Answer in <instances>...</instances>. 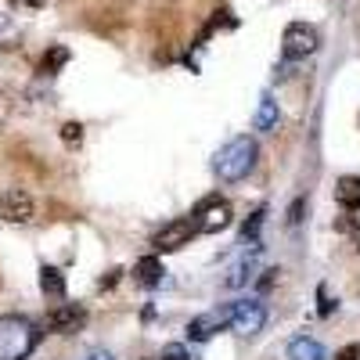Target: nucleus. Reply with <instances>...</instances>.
I'll return each mask as SVG.
<instances>
[{"label": "nucleus", "mask_w": 360, "mask_h": 360, "mask_svg": "<svg viewBox=\"0 0 360 360\" xmlns=\"http://www.w3.org/2000/svg\"><path fill=\"white\" fill-rule=\"evenodd\" d=\"M288 360H328V353H324V346L317 342V339H295L292 346H288Z\"/></svg>", "instance_id": "13"}, {"label": "nucleus", "mask_w": 360, "mask_h": 360, "mask_svg": "<svg viewBox=\"0 0 360 360\" xmlns=\"http://www.w3.org/2000/svg\"><path fill=\"white\" fill-rule=\"evenodd\" d=\"M33 213H37V202L29 191H18V188L0 191V220L4 224H29Z\"/></svg>", "instance_id": "5"}, {"label": "nucleus", "mask_w": 360, "mask_h": 360, "mask_svg": "<svg viewBox=\"0 0 360 360\" xmlns=\"http://www.w3.org/2000/svg\"><path fill=\"white\" fill-rule=\"evenodd\" d=\"M8 115H11V101L0 94V130H4V123H8Z\"/></svg>", "instance_id": "22"}, {"label": "nucleus", "mask_w": 360, "mask_h": 360, "mask_svg": "<svg viewBox=\"0 0 360 360\" xmlns=\"http://www.w3.org/2000/svg\"><path fill=\"white\" fill-rule=\"evenodd\" d=\"M40 335L44 332L29 317H0V360H29V353L40 346Z\"/></svg>", "instance_id": "1"}, {"label": "nucleus", "mask_w": 360, "mask_h": 360, "mask_svg": "<svg viewBox=\"0 0 360 360\" xmlns=\"http://www.w3.org/2000/svg\"><path fill=\"white\" fill-rule=\"evenodd\" d=\"M317 47H321V37L307 22H292L285 29V37H281V54L288 58V62H303V58H310Z\"/></svg>", "instance_id": "3"}, {"label": "nucleus", "mask_w": 360, "mask_h": 360, "mask_svg": "<svg viewBox=\"0 0 360 360\" xmlns=\"http://www.w3.org/2000/svg\"><path fill=\"white\" fill-rule=\"evenodd\" d=\"M40 288L47 299H65V274L58 266H40Z\"/></svg>", "instance_id": "12"}, {"label": "nucleus", "mask_w": 360, "mask_h": 360, "mask_svg": "<svg viewBox=\"0 0 360 360\" xmlns=\"http://www.w3.org/2000/svg\"><path fill=\"white\" fill-rule=\"evenodd\" d=\"M299 213H303V202H295V205H292V213H288V224H299Z\"/></svg>", "instance_id": "24"}, {"label": "nucleus", "mask_w": 360, "mask_h": 360, "mask_svg": "<svg viewBox=\"0 0 360 360\" xmlns=\"http://www.w3.org/2000/svg\"><path fill=\"white\" fill-rule=\"evenodd\" d=\"M259 224H263V209H256V213H252V220H245V227H242V238H245V242H256Z\"/></svg>", "instance_id": "17"}, {"label": "nucleus", "mask_w": 360, "mask_h": 360, "mask_svg": "<svg viewBox=\"0 0 360 360\" xmlns=\"http://www.w3.org/2000/svg\"><path fill=\"white\" fill-rule=\"evenodd\" d=\"M62 141H65L69 148H79V141H83V127H79V123H62Z\"/></svg>", "instance_id": "16"}, {"label": "nucleus", "mask_w": 360, "mask_h": 360, "mask_svg": "<svg viewBox=\"0 0 360 360\" xmlns=\"http://www.w3.org/2000/svg\"><path fill=\"white\" fill-rule=\"evenodd\" d=\"M119 278H123V270L115 266V270H108V274L98 281V288H105V292H108V288H115V285H119Z\"/></svg>", "instance_id": "18"}, {"label": "nucleus", "mask_w": 360, "mask_h": 360, "mask_svg": "<svg viewBox=\"0 0 360 360\" xmlns=\"http://www.w3.org/2000/svg\"><path fill=\"white\" fill-rule=\"evenodd\" d=\"M278 274H281V270H274V266H270V270H263V278H259V288L266 292L270 285H274V278H278Z\"/></svg>", "instance_id": "21"}, {"label": "nucleus", "mask_w": 360, "mask_h": 360, "mask_svg": "<svg viewBox=\"0 0 360 360\" xmlns=\"http://www.w3.org/2000/svg\"><path fill=\"white\" fill-rule=\"evenodd\" d=\"M11 4H22V8H40V0H11Z\"/></svg>", "instance_id": "25"}, {"label": "nucleus", "mask_w": 360, "mask_h": 360, "mask_svg": "<svg viewBox=\"0 0 360 360\" xmlns=\"http://www.w3.org/2000/svg\"><path fill=\"white\" fill-rule=\"evenodd\" d=\"M159 360H188V353H184V346H166Z\"/></svg>", "instance_id": "20"}, {"label": "nucleus", "mask_w": 360, "mask_h": 360, "mask_svg": "<svg viewBox=\"0 0 360 360\" xmlns=\"http://www.w3.org/2000/svg\"><path fill=\"white\" fill-rule=\"evenodd\" d=\"M335 202L342 209H349V213H356L360 209V176H342L335 184Z\"/></svg>", "instance_id": "11"}, {"label": "nucleus", "mask_w": 360, "mask_h": 360, "mask_svg": "<svg viewBox=\"0 0 360 360\" xmlns=\"http://www.w3.org/2000/svg\"><path fill=\"white\" fill-rule=\"evenodd\" d=\"M195 234H198L195 220H173L152 238V245H155V252H176V249H184Z\"/></svg>", "instance_id": "7"}, {"label": "nucleus", "mask_w": 360, "mask_h": 360, "mask_svg": "<svg viewBox=\"0 0 360 360\" xmlns=\"http://www.w3.org/2000/svg\"><path fill=\"white\" fill-rule=\"evenodd\" d=\"M263 324H266V307L259 299H242V303L231 307V328L234 332L256 335V332H263Z\"/></svg>", "instance_id": "6"}, {"label": "nucleus", "mask_w": 360, "mask_h": 360, "mask_svg": "<svg viewBox=\"0 0 360 360\" xmlns=\"http://www.w3.org/2000/svg\"><path fill=\"white\" fill-rule=\"evenodd\" d=\"M65 62H69V47L54 44V47H47V54L40 58V72H44V76H54V72L65 69Z\"/></svg>", "instance_id": "15"}, {"label": "nucleus", "mask_w": 360, "mask_h": 360, "mask_svg": "<svg viewBox=\"0 0 360 360\" xmlns=\"http://www.w3.org/2000/svg\"><path fill=\"white\" fill-rule=\"evenodd\" d=\"M252 127H256V130H274V127H278V101L270 98V94L259 98V108H256Z\"/></svg>", "instance_id": "14"}, {"label": "nucleus", "mask_w": 360, "mask_h": 360, "mask_svg": "<svg viewBox=\"0 0 360 360\" xmlns=\"http://www.w3.org/2000/svg\"><path fill=\"white\" fill-rule=\"evenodd\" d=\"M162 259L159 256H144V259H137V266H134V278L144 285V288H155L159 281H162Z\"/></svg>", "instance_id": "10"}, {"label": "nucleus", "mask_w": 360, "mask_h": 360, "mask_svg": "<svg viewBox=\"0 0 360 360\" xmlns=\"http://www.w3.org/2000/svg\"><path fill=\"white\" fill-rule=\"evenodd\" d=\"M86 324V310L76 303H58L54 310H47V328L54 335H76Z\"/></svg>", "instance_id": "8"}, {"label": "nucleus", "mask_w": 360, "mask_h": 360, "mask_svg": "<svg viewBox=\"0 0 360 360\" xmlns=\"http://www.w3.org/2000/svg\"><path fill=\"white\" fill-rule=\"evenodd\" d=\"M90 360H112V353H90Z\"/></svg>", "instance_id": "26"}, {"label": "nucleus", "mask_w": 360, "mask_h": 360, "mask_svg": "<svg viewBox=\"0 0 360 360\" xmlns=\"http://www.w3.org/2000/svg\"><path fill=\"white\" fill-rule=\"evenodd\" d=\"M256 155H259V148L252 137H231L220 152H217V176L224 180V184H238V180H245L249 169L256 166Z\"/></svg>", "instance_id": "2"}, {"label": "nucleus", "mask_w": 360, "mask_h": 360, "mask_svg": "<svg viewBox=\"0 0 360 360\" xmlns=\"http://www.w3.org/2000/svg\"><path fill=\"white\" fill-rule=\"evenodd\" d=\"M317 295H321V310H317V314H321V317H328V314H332V303H328V299H324V288H321Z\"/></svg>", "instance_id": "23"}, {"label": "nucleus", "mask_w": 360, "mask_h": 360, "mask_svg": "<svg viewBox=\"0 0 360 360\" xmlns=\"http://www.w3.org/2000/svg\"><path fill=\"white\" fill-rule=\"evenodd\" d=\"M191 220H195L198 234H220V231L231 227L234 213H231V202H224V198H205L195 213H191Z\"/></svg>", "instance_id": "4"}, {"label": "nucleus", "mask_w": 360, "mask_h": 360, "mask_svg": "<svg viewBox=\"0 0 360 360\" xmlns=\"http://www.w3.org/2000/svg\"><path fill=\"white\" fill-rule=\"evenodd\" d=\"M335 360H360V342H349L335 353Z\"/></svg>", "instance_id": "19"}, {"label": "nucleus", "mask_w": 360, "mask_h": 360, "mask_svg": "<svg viewBox=\"0 0 360 360\" xmlns=\"http://www.w3.org/2000/svg\"><path fill=\"white\" fill-rule=\"evenodd\" d=\"M224 324H231V314H202V317H195V321L188 324V339H195V342H209Z\"/></svg>", "instance_id": "9"}]
</instances>
